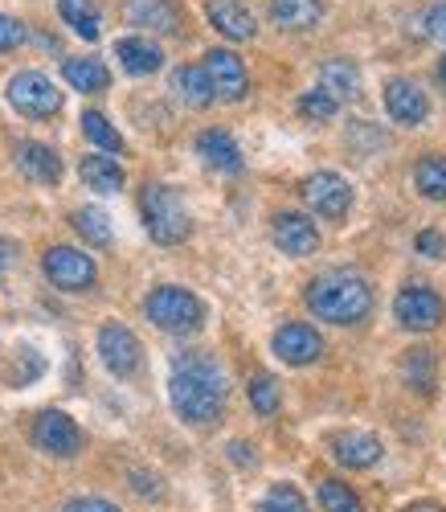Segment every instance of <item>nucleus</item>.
I'll return each instance as SVG.
<instances>
[{
    "label": "nucleus",
    "mask_w": 446,
    "mask_h": 512,
    "mask_svg": "<svg viewBox=\"0 0 446 512\" xmlns=\"http://www.w3.org/2000/svg\"><path fill=\"white\" fill-rule=\"evenodd\" d=\"M62 512H119L111 500H103V496H78V500H70Z\"/></svg>",
    "instance_id": "4c0bfd02"
},
{
    "label": "nucleus",
    "mask_w": 446,
    "mask_h": 512,
    "mask_svg": "<svg viewBox=\"0 0 446 512\" xmlns=\"http://www.w3.org/2000/svg\"><path fill=\"white\" fill-rule=\"evenodd\" d=\"M385 111L401 127H418L430 115V99L414 78H389L385 82Z\"/></svg>",
    "instance_id": "f8f14e48"
},
{
    "label": "nucleus",
    "mask_w": 446,
    "mask_h": 512,
    "mask_svg": "<svg viewBox=\"0 0 446 512\" xmlns=\"http://www.w3.org/2000/svg\"><path fill=\"white\" fill-rule=\"evenodd\" d=\"M258 512H307V500H303V496H299L291 484H275L271 492L262 496Z\"/></svg>",
    "instance_id": "72a5a7b5"
},
{
    "label": "nucleus",
    "mask_w": 446,
    "mask_h": 512,
    "mask_svg": "<svg viewBox=\"0 0 446 512\" xmlns=\"http://www.w3.org/2000/svg\"><path fill=\"white\" fill-rule=\"evenodd\" d=\"M422 25H426V37H434V41H442V46H446V0H438V5L426 9Z\"/></svg>",
    "instance_id": "c9c22d12"
},
{
    "label": "nucleus",
    "mask_w": 446,
    "mask_h": 512,
    "mask_svg": "<svg viewBox=\"0 0 446 512\" xmlns=\"http://www.w3.org/2000/svg\"><path fill=\"white\" fill-rule=\"evenodd\" d=\"M401 377H406V386H410L414 394L430 398V394L438 390V357H434L426 345L410 349L406 357H401Z\"/></svg>",
    "instance_id": "5701e85b"
},
{
    "label": "nucleus",
    "mask_w": 446,
    "mask_h": 512,
    "mask_svg": "<svg viewBox=\"0 0 446 512\" xmlns=\"http://www.w3.org/2000/svg\"><path fill=\"white\" fill-rule=\"evenodd\" d=\"M271 349L287 365H311V361L324 357V336L311 324H283L275 332V340H271Z\"/></svg>",
    "instance_id": "4468645a"
},
{
    "label": "nucleus",
    "mask_w": 446,
    "mask_h": 512,
    "mask_svg": "<svg viewBox=\"0 0 446 512\" xmlns=\"http://www.w3.org/2000/svg\"><path fill=\"white\" fill-rule=\"evenodd\" d=\"M414 246H418V254H426V259H446V238L438 230H422L414 238Z\"/></svg>",
    "instance_id": "e433bc0d"
},
{
    "label": "nucleus",
    "mask_w": 446,
    "mask_h": 512,
    "mask_svg": "<svg viewBox=\"0 0 446 512\" xmlns=\"http://www.w3.org/2000/svg\"><path fill=\"white\" fill-rule=\"evenodd\" d=\"M279 402H283V394H279V381H275L271 373L250 377V406H254L262 418H271V414L279 410Z\"/></svg>",
    "instance_id": "7c9ffc66"
},
{
    "label": "nucleus",
    "mask_w": 446,
    "mask_h": 512,
    "mask_svg": "<svg viewBox=\"0 0 446 512\" xmlns=\"http://www.w3.org/2000/svg\"><path fill=\"white\" fill-rule=\"evenodd\" d=\"M168 398L189 426H209L221 418L230 398V381L217 357L209 353H185L176 357L172 377H168Z\"/></svg>",
    "instance_id": "f257e3e1"
},
{
    "label": "nucleus",
    "mask_w": 446,
    "mask_h": 512,
    "mask_svg": "<svg viewBox=\"0 0 446 512\" xmlns=\"http://www.w3.org/2000/svg\"><path fill=\"white\" fill-rule=\"evenodd\" d=\"M303 201L320 213V218H344V213L352 209V185L340 177V173H311L303 181Z\"/></svg>",
    "instance_id": "9d476101"
},
{
    "label": "nucleus",
    "mask_w": 446,
    "mask_h": 512,
    "mask_svg": "<svg viewBox=\"0 0 446 512\" xmlns=\"http://www.w3.org/2000/svg\"><path fill=\"white\" fill-rule=\"evenodd\" d=\"M144 316L164 332L189 336V332H197L205 324V304L185 287H156L144 300Z\"/></svg>",
    "instance_id": "20e7f679"
},
{
    "label": "nucleus",
    "mask_w": 446,
    "mask_h": 512,
    "mask_svg": "<svg viewBox=\"0 0 446 512\" xmlns=\"http://www.w3.org/2000/svg\"><path fill=\"white\" fill-rule=\"evenodd\" d=\"M271 238L283 254H291V259H307V254L320 250V230L311 218H303V213H275Z\"/></svg>",
    "instance_id": "ddd939ff"
},
{
    "label": "nucleus",
    "mask_w": 446,
    "mask_h": 512,
    "mask_svg": "<svg viewBox=\"0 0 446 512\" xmlns=\"http://www.w3.org/2000/svg\"><path fill=\"white\" fill-rule=\"evenodd\" d=\"M295 107H299V115L311 119V123H324V119H332V115L340 111V103H336L328 91H320V87H316V91H303Z\"/></svg>",
    "instance_id": "473e14b6"
},
{
    "label": "nucleus",
    "mask_w": 446,
    "mask_h": 512,
    "mask_svg": "<svg viewBox=\"0 0 446 512\" xmlns=\"http://www.w3.org/2000/svg\"><path fill=\"white\" fill-rule=\"evenodd\" d=\"M320 91H328L336 103H348V99H361V70L348 58H328L320 66Z\"/></svg>",
    "instance_id": "4be33fe9"
},
{
    "label": "nucleus",
    "mask_w": 446,
    "mask_h": 512,
    "mask_svg": "<svg viewBox=\"0 0 446 512\" xmlns=\"http://www.w3.org/2000/svg\"><path fill=\"white\" fill-rule=\"evenodd\" d=\"M41 271H46V279L62 291H91L99 279L95 259L82 254L78 246H50L46 259H41Z\"/></svg>",
    "instance_id": "423d86ee"
},
{
    "label": "nucleus",
    "mask_w": 446,
    "mask_h": 512,
    "mask_svg": "<svg viewBox=\"0 0 446 512\" xmlns=\"http://www.w3.org/2000/svg\"><path fill=\"white\" fill-rule=\"evenodd\" d=\"M393 316L401 328H410V332H430L442 324L446 316V304H442V295L426 283H410V287H401L397 291V300H393Z\"/></svg>",
    "instance_id": "0eeeda50"
},
{
    "label": "nucleus",
    "mask_w": 446,
    "mask_h": 512,
    "mask_svg": "<svg viewBox=\"0 0 446 512\" xmlns=\"http://www.w3.org/2000/svg\"><path fill=\"white\" fill-rule=\"evenodd\" d=\"M307 308L328 324H361L373 312V287L356 271H328L307 283Z\"/></svg>",
    "instance_id": "f03ea898"
},
{
    "label": "nucleus",
    "mask_w": 446,
    "mask_h": 512,
    "mask_svg": "<svg viewBox=\"0 0 446 512\" xmlns=\"http://www.w3.org/2000/svg\"><path fill=\"white\" fill-rule=\"evenodd\" d=\"M82 136L91 140L95 148H103V152H123V136L111 127V119L99 115V111H86L82 115Z\"/></svg>",
    "instance_id": "c756f323"
},
{
    "label": "nucleus",
    "mask_w": 446,
    "mask_h": 512,
    "mask_svg": "<svg viewBox=\"0 0 446 512\" xmlns=\"http://www.w3.org/2000/svg\"><path fill=\"white\" fill-rule=\"evenodd\" d=\"M414 185H418V193L422 197H430V201H446V156H422L418 164H414Z\"/></svg>",
    "instance_id": "cd10ccee"
},
{
    "label": "nucleus",
    "mask_w": 446,
    "mask_h": 512,
    "mask_svg": "<svg viewBox=\"0 0 446 512\" xmlns=\"http://www.w3.org/2000/svg\"><path fill=\"white\" fill-rule=\"evenodd\" d=\"M9 267H13V242L0 238V275H5Z\"/></svg>",
    "instance_id": "58836bf2"
},
{
    "label": "nucleus",
    "mask_w": 446,
    "mask_h": 512,
    "mask_svg": "<svg viewBox=\"0 0 446 512\" xmlns=\"http://www.w3.org/2000/svg\"><path fill=\"white\" fill-rule=\"evenodd\" d=\"M197 156L217 168V173H242V148L230 132H221V127H209V132L197 136Z\"/></svg>",
    "instance_id": "aec40b11"
},
{
    "label": "nucleus",
    "mask_w": 446,
    "mask_h": 512,
    "mask_svg": "<svg viewBox=\"0 0 446 512\" xmlns=\"http://www.w3.org/2000/svg\"><path fill=\"white\" fill-rule=\"evenodd\" d=\"M115 58L119 66L131 74V78H144V74H156L164 66V50L148 37H119L115 41Z\"/></svg>",
    "instance_id": "412c9836"
},
{
    "label": "nucleus",
    "mask_w": 446,
    "mask_h": 512,
    "mask_svg": "<svg viewBox=\"0 0 446 512\" xmlns=\"http://www.w3.org/2000/svg\"><path fill=\"white\" fill-rule=\"evenodd\" d=\"M438 74H442V82H446V62H442V70H438Z\"/></svg>",
    "instance_id": "79ce46f5"
},
{
    "label": "nucleus",
    "mask_w": 446,
    "mask_h": 512,
    "mask_svg": "<svg viewBox=\"0 0 446 512\" xmlns=\"http://www.w3.org/2000/svg\"><path fill=\"white\" fill-rule=\"evenodd\" d=\"M78 177L86 181V189H95V193H119L123 189V168L111 156H86L78 164Z\"/></svg>",
    "instance_id": "a878e982"
},
{
    "label": "nucleus",
    "mask_w": 446,
    "mask_h": 512,
    "mask_svg": "<svg viewBox=\"0 0 446 512\" xmlns=\"http://www.w3.org/2000/svg\"><path fill=\"white\" fill-rule=\"evenodd\" d=\"M9 103L25 119H54L62 111V91L41 70H17L9 78Z\"/></svg>",
    "instance_id": "39448f33"
},
{
    "label": "nucleus",
    "mask_w": 446,
    "mask_h": 512,
    "mask_svg": "<svg viewBox=\"0 0 446 512\" xmlns=\"http://www.w3.org/2000/svg\"><path fill=\"white\" fill-rule=\"evenodd\" d=\"M62 74H66L70 87L82 91V95H99V91L111 87V74H107V66L99 58H66Z\"/></svg>",
    "instance_id": "b1692460"
},
{
    "label": "nucleus",
    "mask_w": 446,
    "mask_h": 512,
    "mask_svg": "<svg viewBox=\"0 0 446 512\" xmlns=\"http://www.w3.org/2000/svg\"><path fill=\"white\" fill-rule=\"evenodd\" d=\"M316 496H320V508L324 512H361V500H356L352 488L340 484V480H324Z\"/></svg>",
    "instance_id": "2f4dec72"
},
{
    "label": "nucleus",
    "mask_w": 446,
    "mask_h": 512,
    "mask_svg": "<svg viewBox=\"0 0 446 512\" xmlns=\"http://www.w3.org/2000/svg\"><path fill=\"white\" fill-rule=\"evenodd\" d=\"M58 17L82 41H99V33H103V13H99L95 0H58Z\"/></svg>",
    "instance_id": "393cba45"
},
{
    "label": "nucleus",
    "mask_w": 446,
    "mask_h": 512,
    "mask_svg": "<svg viewBox=\"0 0 446 512\" xmlns=\"http://www.w3.org/2000/svg\"><path fill=\"white\" fill-rule=\"evenodd\" d=\"M230 451H234V459H238V463H250V455H246V451H250V447H246V443H234V447H230Z\"/></svg>",
    "instance_id": "ea45409f"
},
{
    "label": "nucleus",
    "mask_w": 446,
    "mask_h": 512,
    "mask_svg": "<svg viewBox=\"0 0 446 512\" xmlns=\"http://www.w3.org/2000/svg\"><path fill=\"white\" fill-rule=\"evenodd\" d=\"M33 443L46 451V455H58V459H70L78 455L82 447V431H78V422L62 410H46V414H37L33 422Z\"/></svg>",
    "instance_id": "9b49d317"
},
{
    "label": "nucleus",
    "mask_w": 446,
    "mask_h": 512,
    "mask_svg": "<svg viewBox=\"0 0 446 512\" xmlns=\"http://www.w3.org/2000/svg\"><path fill=\"white\" fill-rule=\"evenodd\" d=\"M205 17L221 37H230V41H250L258 33V21L242 0H205Z\"/></svg>",
    "instance_id": "f3484780"
},
{
    "label": "nucleus",
    "mask_w": 446,
    "mask_h": 512,
    "mask_svg": "<svg viewBox=\"0 0 446 512\" xmlns=\"http://www.w3.org/2000/svg\"><path fill=\"white\" fill-rule=\"evenodd\" d=\"M271 25H279L283 33H307L316 29L328 13L324 0H271Z\"/></svg>",
    "instance_id": "a211bd4d"
},
{
    "label": "nucleus",
    "mask_w": 446,
    "mask_h": 512,
    "mask_svg": "<svg viewBox=\"0 0 446 512\" xmlns=\"http://www.w3.org/2000/svg\"><path fill=\"white\" fill-rule=\"evenodd\" d=\"M201 66H205V74H209L213 99H226V103L246 99V91H250V74H246L242 58H238L234 50H209Z\"/></svg>",
    "instance_id": "1a4fd4ad"
},
{
    "label": "nucleus",
    "mask_w": 446,
    "mask_h": 512,
    "mask_svg": "<svg viewBox=\"0 0 446 512\" xmlns=\"http://www.w3.org/2000/svg\"><path fill=\"white\" fill-rule=\"evenodd\" d=\"M328 447H332L336 463L356 467V472H365V467H373L381 459V439L369 431H340V435H332Z\"/></svg>",
    "instance_id": "6ab92c4d"
},
{
    "label": "nucleus",
    "mask_w": 446,
    "mask_h": 512,
    "mask_svg": "<svg viewBox=\"0 0 446 512\" xmlns=\"http://www.w3.org/2000/svg\"><path fill=\"white\" fill-rule=\"evenodd\" d=\"M21 41H25V25L17 17H9V13H0V54L17 50Z\"/></svg>",
    "instance_id": "f704fd0d"
},
{
    "label": "nucleus",
    "mask_w": 446,
    "mask_h": 512,
    "mask_svg": "<svg viewBox=\"0 0 446 512\" xmlns=\"http://www.w3.org/2000/svg\"><path fill=\"white\" fill-rule=\"evenodd\" d=\"M172 91L181 95L189 107H209L213 103V87H209L205 66H181L172 74Z\"/></svg>",
    "instance_id": "bb28decb"
},
{
    "label": "nucleus",
    "mask_w": 446,
    "mask_h": 512,
    "mask_svg": "<svg viewBox=\"0 0 446 512\" xmlns=\"http://www.w3.org/2000/svg\"><path fill=\"white\" fill-rule=\"evenodd\" d=\"M13 160L21 168V177L37 181V185H58L62 181V156L50 144H37V140H21L13 148Z\"/></svg>",
    "instance_id": "2eb2a0df"
},
{
    "label": "nucleus",
    "mask_w": 446,
    "mask_h": 512,
    "mask_svg": "<svg viewBox=\"0 0 446 512\" xmlns=\"http://www.w3.org/2000/svg\"><path fill=\"white\" fill-rule=\"evenodd\" d=\"M406 512H442V508H438V504H410Z\"/></svg>",
    "instance_id": "a19ab883"
},
{
    "label": "nucleus",
    "mask_w": 446,
    "mask_h": 512,
    "mask_svg": "<svg viewBox=\"0 0 446 512\" xmlns=\"http://www.w3.org/2000/svg\"><path fill=\"white\" fill-rule=\"evenodd\" d=\"M123 21L148 33H176L181 29V9L172 0H123Z\"/></svg>",
    "instance_id": "dca6fc26"
},
{
    "label": "nucleus",
    "mask_w": 446,
    "mask_h": 512,
    "mask_svg": "<svg viewBox=\"0 0 446 512\" xmlns=\"http://www.w3.org/2000/svg\"><path fill=\"white\" fill-rule=\"evenodd\" d=\"M99 357L115 377H131V373H140V365H144V345L127 324L111 320V324L99 328Z\"/></svg>",
    "instance_id": "6e6552de"
},
{
    "label": "nucleus",
    "mask_w": 446,
    "mask_h": 512,
    "mask_svg": "<svg viewBox=\"0 0 446 512\" xmlns=\"http://www.w3.org/2000/svg\"><path fill=\"white\" fill-rule=\"evenodd\" d=\"M140 213H144V226L160 246H176L193 234V218L172 185H144L140 193Z\"/></svg>",
    "instance_id": "7ed1b4c3"
},
{
    "label": "nucleus",
    "mask_w": 446,
    "mask_h": 512,
    "mask_svg": "<svg viewBox=\"0 0 446 512\" xmlns=\"http://www.w3.org/2000/svg\"><path fill=\"white\" fill-rule=\"evenodd\" d=\"M74 230L91 242V246H111L115 242V234H111V222H107V213L103 209H95V205H82V209H74Z\"/></svg>",
    "instance_id": "c85d7f7f"
}]
</instances>
